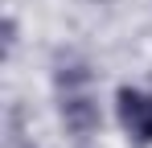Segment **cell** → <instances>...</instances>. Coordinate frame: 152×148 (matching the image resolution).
Returning <instances> with one entry per match:
<instances>
[{"instance_id":"2","label":"cell","mask_w":152,"mask_h":148,"mask_svg":"<svg viewBox=\"0 0 152 148\" xmlns=\"http://www.w3.org/2000/svg\"><path fill=\"white\" fill-rule=\"evenodd\" d=\"M115 115L119 127L127 132V140L140 148H152V95L140 86H119L115 95Z\"/></svg>"},{"instance_id":"1","label":"cell","mask_w":152,"mask_h":148,"mask_svg":"<svg viewBox=\"0 0 152 148\" xmlns=\"http://www.w3.org/2000/svg\"><path fill=\"white\" fill-rule=\"evenodd\" d=\"M58 115L66 123V132L74 136H95L103 123V111H99V99L91 91V70L86 62L78 58H66L58 62Z\"/></svg>"}]
</instances>
